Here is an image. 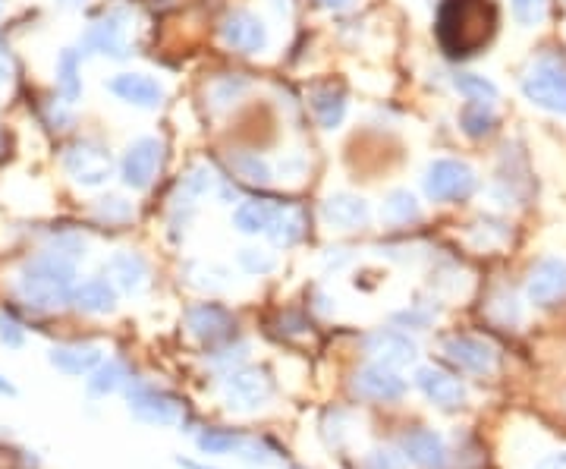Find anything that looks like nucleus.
Returning <instances> with one entry per match:
<instances>
[{
	"mask_svg": "<svg viewBox=\"0 0 566 469\" xmlns=\"http://www.w3.org/2000/svg\"><path fill=\"white\" fill-rule=\"evenodd\" d=\"M76 287V262L57 252H41L16 274V296L32 312H57L70 303Z\"/></svg>",
	"mask_w": 566,
	"mask_h": 469,
	"instance_id": "nucleus-1",
	"label": "nucleus"
},
{
	"mask_svg": "<svg viewBox=\"0 0 566 469\" xmlns=\"http://www.w3.org/2000/svg\"><path fill=\"white\" fill-rule=\"evenodd\" d=\"M497 26L491 0H444L438 10V38L450 57L482 51Z\"/></svg>",
	"mask_w": 566,
	"mask_h": 469,
	"instance_id": "nucleus-2",
	"label": "nucleus"
},
{
	"mask_svg": "<svg viewBox=\"0 0 566 469\" xmlns=\"http://www.w3.org/2000/svg\"><path fill=\"white\" fill-rule=\"evenodd\" d=\"M123 391H126V410L142 425H155V429L183 425L186 407H183V400L173 397L170 391L151 385V381H142V378H129Z\"/></svg>",
	"mask_w": 566,
	"mask_h": 469,
	"instance_id": "nucleus-3",
	"label": "nucleus"
},
{
	"mask_svg": "<svg viewBox=\"0 0 566 469\" xmlns=\"http://www.w3.org/2000/svg\"><path fill=\"white\" fill-rule=\"evenodd\" d=\"M217 391H221V400L224 407L230 413H258L265 410L277 385L274 378L258 369V366H236L230 372L221 375V385H217Z\"/></svg>",
	"mask_w": 566,
	"mask_h": 469,
	"instance_id": "nucleus-4",
	"label": "nucleus"
},
{
	"mask_svg": "<svg viewBox=\"0 0 566 469\" xmlns=\"http://www.w3.org/2000/svg\"><path fill=\"white\" fill-rule=\"evenodd\" d=\"M63 170L82 189H98L114 177V158L98 142H76L63 152Z\"/></svg>",
	"mask_w": 566,
	"mask_h": 469,
	"instance_id": "nucleus-5",
	"label": "nucleus"
},
{
	"mask_svg": "<svg viewBox=\"0 0 566 469\" xmlns=\"http://www.w3.org/2000/svg\"><path fill=\"white\" fill-rule=\"evenodd\" d=\"M475 189V174L472 167L453 158H438L431 161L425 170V196L434 202H456L469 199Z\"/></svg>",
	"mask_w": 566,
	"mask_h": 469,
	"instance_id": "nucleus-6",
	"label": "nucleus"
},
{
	"mask_svg": "<svg viewBox=\"0 0 566 469\" xmlns=\"http://www.w3.org/2000/svg\"><path fill=\"white\" fill-rule=\"evenodd\" d=\"M409 385L400 369L384 366V362H365L353 375V394L365 403H400Z\"/></svg>",
	"mask_w": 566,
	"mask_h": 469,
	"instance_id": "nucleus-7",
	"label": "nucleus"
},
{
	"mask_svg": "<svg viewBox=\"0 0 566 469\" xmlns=\"http://www.w3.org/2000/svg\"><path fill=\"white\" fill-rule=\"evenodd\" d=\"M522 92L535 104L551 114H566V70L554 60H541L522 79Z\"/></svg>",
	"mask_w": 566,
	"mask_h": 469,
	"instance_id": "nucleus-8",
	"label": "nucleus"
},
{
	"mask_svg": "<svg viewBox=\"0 0 566 469\" xmlns=\"http://www.w3.org/2000/svg\"><path fill=\"white\" fill-rule=\"evenodd\" d=\"M161 158H164V145L155 136L133 139L126 145L123 161H120V180L129 189H148L161 170Z\"/></svg>",
	"mask_w": 566,
	"mask_h": 469,
	"instance_id": "nucleus-9",
	"label": "nucleus"
},
{
	"mask_svg": "<svg viewBox=\"0 0 566 469\" xmlns=\"http://www.w3.org/2000/svg\"><path fill=\"white\" fill-rule=\"evenodd\" d=\"M441 350L456 369H463L469 375H491L497 369V359H500L494 344H488L485 337H472V334L444 337Z\"/></svg>",
	"mask_w": 566,
	"mask_h": 469,
	"instance_id": "nucleus-10",
	"label": "nucleus"
},
{
	"mask_svg": "<svg viewBox=\"0 0 566 469\" xmlns=\"http://www.w3.org/2000/svg\"><path fill=\"white\" fill-rule=\"evenodd\" d=\"M82 54H98L111 60L129 57V38H126V19L120 13H107L82 32L79 38Z\"/></svg>",
	"mask_w": 566,
	"mask_h": 469,
	"instance_id": "nucleus-11",
	"label": "nucleus"
},
{
	"mask_svg": "<svg viewBox=\"0 0 566 469\" xmlns=\"http://www.w3.org/2000/svg\"><path fill=\"white\" fill-rule=\"evenodd\" d=\"M416 388L419 394L431 403V407H438L444 413H456L466 407V385L456 375L438 369V366H419L416 369Z\"/></svg>",
	"mask_w": 566,
	"mask_h": 469,
	"instance_id": "nucleus-12",
	"label": "nucleus"
},
{
	"mask_svg": "<svg viewBox=\"0 0 566 469\" xmlns=\"http://www.w3.org/2000/svg\"><path fill=\"white\" fill-rule=\"evenodd\" d=\"M362 350L372 356L375 362H384V366H412L419 359V344L412 340L406 331L400 328H375L362 337Z\"/></svg>",
	"mask_w": 566,
	"mask_h": 469,
	"instance_id": "nucleus-13",
	"label": "nucleus"
},
{
	"mask_svg": "<svg viewBox=\"0 0 566 469\" xmlns=\"http://www.w3.org/2000/svg\"><path fill=\"white\" fill-rule=\"evenodd\" d=\"M221 41L230 51H239V54H261L271 45V35H268V26L261 23L255 13L233 10L221 23Z\"/></svg>",
	"mask_w": 566,
	"mask_h": 469,
	"instance_id": "nucleus-14",
	"label": "nucleus"
},
{
	"mask_svg": "<svg viewBox=\"0 0 566 469\" xmlns=\"http://www.w3.org/2000/svg\"><path fill=\"white\" fill-rule=\"evenodd\" d=\"M233 315L221 306V303H199L186 312V328L189 334L205 347H217L227 344L233 337Z\"/></svg>",
	"mask_w": 566,
	"mask_h": 469,
	"instance_id": "nucleus-15",
	"label": "nucleus"
},
{
	"mask_svg": "<svg viewBox=\"0 0 566 469\" xmlns=\"http://www.w3.org/2000/svg\"><path fill=\"white\" fill-rule=\"evenodd\" d=\"M400 451L406 454V460H409L412 466H419V469H444L447 460H450V451H447L444 435L434 432V429H425V425L403 432Z\"/></svg>",
	"mask_w": 566,
	"mask_h": 469,
	"instance_id": "nucleus-16",
	"label": "nucleus"
},
{
	"mask_svg": "<svg viewBox=\"0 0 566 469\" xmlns=\"http://www.w3.org/2000/svg\"><path fill=\"white\" fill-rule=\"evenodd\" d=\"M104 274L107 281L117 287V293H126V296H142L148 290V277H151L148 262L139 252H129V249L114 252L111 259L104 262Z\"/></svg>",
	"mask_w": 566,
	"mask_h": 469,
	"instance_id": "nucleus-17",
	"label": "nucleus"
},
{
	"mask_svg": "<svg viewBox=\"0 0 566 469\" xmlns=\"http://www.w3.org/2000/svg\"><path fill=\"white\" fill-rule=\"evenodd\" d=\"M107 92L120 98L123 104H133V108L142 111H155L164 101V85L145 73H117L107 82Z\"/></svg>",
	"mask_w": 566,
	"mask_h": 469,
	"instance_id": "nucleus-18",
	"label": "nucleus"
},
{
	"mask_svg": "<svg viewBox=\"0 0 566 469\" xmlns=\"http://www.w3.org/2000/svg\"><path fill=\"white\" fill-rule=\"evenodd\" d=\"M321 221L334 230H359L372 221V205L353 193H334L321 202Z\"/></svg>",
	"mask_w": 566,
	"mask_h": 469,
	"instance_id": "nucleus-19",
	"label": "nucleus"
},
{
	"mask_svg": "<svg viewBox=\"0 0 566 469\" xmlns=\"http://www.w3.org/2000/svg\"><path fill=\"white\" fill-rule=\"evenodd\" d=\"M529 300L535 306H551L560 296H566V262L551 255V259H541L532 274H529Z\"/></svg>",
	"mask_w": 566,
	"mask_h": 469,
	"instance_id": "nucleus-20",
	"label": "nucleus"
},
{
	"mask_svg": "<svg viewBox=\"0 0 566 469\" xmlns=\"http://www.w3.org/2000/svg\"><path fill=\"white\" fill-rule=\"evenodd\" d=\"M104 350L98 344H57L48 350V362L63 375H89L101 366Z\"/></svg>",
	"mask_w": 566,
	"mask_h": 469,
	"instance_id": "nucleus-21",
	"label": "nucleus"
},
{
	"mask_svg": "<svg viewBox=\"0 0 566 469\" xmlns=\"http://www.w3.org/2000/svg\"><path fill=\"white\" fill-rule=\"evenodd\" d=\"M70 303L82 315H111L117 309V287L107 277H89L73 287Z\"/></svg>",
	"mask_w": 566,
	"mask_h": 469,
	"instance_id": "nucleus-22",
	"label": "nucleus"
},
{
	"mask_svg": "<svg viewBox=\"0 0 566 469\" xmlns=\"http://www.w3.org/2000/svg\"><path fill=\"white\" fill-rule=\"evenodd\" d=\"M54 82L57 92L67 104H76L82 98V51L63 48L54 63Z\"/></svg>",
	"mask_w": 566,
	"mask_h": 469,
	"instance_id": "nucleus-23",
	"label": "nucleus"
},
{
	"mask_svg": "<svg viewBox=\"0 0 566 469\" xmlns=\"http://www.w3.org/2000/svg\"><path fill=\"white\" fill-rule=\"evenodd\" d=\"M277 208H280V205L249 199V202H243V205H236V211H233V227H236L239 233H246V237H258V233H268V227H271L274 218H277Z\"/></svg>",
	"mask_w": 566,
	"mask_h": 469,
	"instance_id": "nucleus-24",
	"label": "nucleus"
},
{
	"mask_svg": "<svg viewBox=\"0 0 566 469\" xmlns=\"http://www.w3.org/2000/svg\"><path fill=\"white\" fill-rule=\"evenodd\" d=\"M186 284L202 293H224L233 287V271L221 262H189Z\"/></svg>",
	"mask_w": 566,
	"mask_h": 469,
	"instance_id": "nucleus-25",
	"label": "nucleus"
},
{
	"mask_svg": "<svg viewBox=\"0 0 566 469\" xmlns=\"http://www.w3.org/2000/svg\"><path fill=\"white\" fill-rule=\"evenodd\" d=\"M312 111L324 130H337L346 117V95L334 89V85H321V89L312 92Z\"/></svg>",
	"mask_w": 566,
	"mask_h": 469,
	"instance_id": "nucleus-26",
	"label": "nucleus"
},
{
	"mask_svg": "<svg viewBox=\"0 0 566 469\" xmlns=\"http://www.w3.org/2000/svg\"><path fill=\"white\" fill-rule=\"evenodd\" d=\"M129 381V369L126 362L120 359H101V366L95 372H89V394L92 397H107V394H117L126 388Z\"/></svg>",
	"mask_w": 566,
	"mask_h": 469,
	"instance_id": "nucleus-27",
	"label": "nucleus"
},
{
	"mask_svg": "<svg viewBox=\"0 0 566 469\" xmlns=\"http://www.w3.org/2000/svg\"><path fill=\"white\" fill-rule=\"evenodd\" d=\"M243 441H246V435L236 429H202L195 435V447L208 457H233V454H239Z\"/></svg>",
	"mask_w": 566,
	"mask_h": 469,
	"instance_id": "nucleus-28",
	"label": "nucleus"
},
{
	"mask_svg": "<svg viewBox=\"0 0 566 469\" xmlns=\"http://www.w3.org/2000/svg\"><path fill=\"white\" fill-rule=\"evenodd\" d=\"M381 218L387 224H412L422 218V205L416 202V196H412L409 189H394V193H387L381 205Z\"/></svg>",
	"mask_w": 566,
	"mask_h": 469,
	"instance_id": "nucleus-29",
	"label": "nucleus"
},
{
	"mask_svg": "<svg viewBox=\"0 0 566 469\" xmlns=\"http://www.w3.org/2000/svg\"><path fill=\"white\" fill-rule=\"evenodd\" d=\"M302 215L296 208H277V218H274V224L268 227V237H271V243L274 246H283V249H290V246H296L299 240H302Z\"/></svg>",
	"mask_w": 566,
	"mask_h": 469,
	"instance_id": "nucleus-30",
	"label": "nucleus"
},
{
	"mask_svg": "<svg viewBox=\"0 0 566 469\" xmlns=\"http://www.w3.org/2000/svg\"><path fill=\"white\" fill-rule=\"evenodd\" d=\"M214 186H217V177H214V170H211L208 164L192 167L189 174L183 177V183H180V199H177V205L192 208L195 199H205L208 193H214Z\"/></svg>",
	"mask_w": 566,
	"mask_h": 469,
	"instance_id": "nucleus-31",
	"label": "nucleus"
},
{
	"mask_svg": "<svg viewBox=\"0 0 566 469\" xmlns=\"http://www.w3.org/2000/svg\"><path fill=\"white\" fill-rule=\"evenodd\" d=\"M460 126H463V133L472 136V139H482L491 133V126H494V111H491V104H478V101H469L463 114H460Z\"/></svg>",
	"mask_w": 566,
	"mask_h": 469,
	"instance_id": "nucleus-32",
	"label": "nucleus"
},
{
	"mask_svg": "<svg viewBox=\"0 0 566 469\" xmlns=\"http://www.w3.org/2000/svg\"><path fill=\"white\" fill-rule=\"evenodd\" d=\"M456 92H460L466 101H478V104H491L497 101V85L485 76H475V73H460L453 79Z\"/></svg>",
	"mask_w": 566,
	"mask_h": 469,
	"instance_id": "nucleus-33",
	"label": "nucleus"
},
{
	"mask_svg": "<svg viewBox=\"0 0 566 469\" xmlns=\"http://www.w3.org/2000/svg\"><path fill=\"white\" fill-rule=\"evenodd\" d=\"M236 265L243 268L246 274H255V277H265L271 271H277V255L261 249V246H246L236 252Z\"/></svg>",
	"mask_w": 566,
	"mask_h": 469,
	"instance_id": "nucleus-34",
	"label": "nucleus"
},
{
	"mask_svg": "<svg viewBox=\"0 0 566 469\" xmlns=\"http://www.w3.org/2000/svg\"><path fill=\"white\" fill-rule=\"evenodd\" d=\"M233 170L243 180H249V183H258V186H265V183H271V164L265 161V158H258V155H252V152H239V155H233Z\"/></svg>",
	"mask_w": 566,
	"mask_h": 469,
	"instance_id": "nucleus-35",
	"label": "nucleus"
},
{
	"mask_svg": "<svg viewBox=\"0 0 566 469\" xmlns=\"http://www.w3.org/2000/svg\"><path fill=\"white\" fill-rule=\"evenodd\" d=\"M133 215H136L133 202H126L123 196H104L95 205V218L104 224H126V221H133Z\"/></svg>",
	"mask_w": 566,
	"mask_h": 469,
	"instance_id": "nucleus-36",
	"label": "nucleus"
},
{
	"mask_svg": "<svg viewBox=\"0 0 566 469\" xmlns=\"http://www.w3.org/2000/svg\"><path fill=\"white\" fill-rule=\"evenodd\" d=\"M362 469H409V460L400 447L381 444V447H372V451L362 457Z\"/></svg>",
	"mask_w": 566,
	"mask_h": 469,
	"instance_id": "nucleus-37",
	"label": "nucleus"
},
{
	"mask_svg": "<svg viewBox=\"0 0 566 469\" xmlns=\"http://www.w3.org/2000/svg\"><path fill=\"white\" fill-rule=\"evenodd\" d=\"M243 463H249V466H258V469H265V466H271V463H277V451L268 444V441H261V438H249L246 435V441H243V447H239V454H236Z\"/></svg>",
	"mask_w": 566,
	"mask_h": 469,
	"instance_id": "nucleus-38",
	"label": "nucleus"
},
{
	"mask_svg": "<svg viewBox=\"0 0 566 469\" xmlns=\"http://www.w3.org/2000/svg\"><path fill=\"white\" fill-rule=\"evenodd\" d=\"M510 7H513L516 23L538 26L544 19V13H548V0H510Z\"/></svg>",
	"mask_w": 566,
	"mask_h": 469,
	"instance_id": "nucleus-39",
	"label": "nucleus"
},
{
	"mask_svg": "<svg viewBox=\"0 0 566 469\" xmlns=\"http://www.w3.org/2000/svg\"><path fill=\"white\" fill-rule=\"evenodd\" d=\"M321 435L328 444L340 447L343 444V435H346V413L343 410H328L321 416Z\"/></svg>",
	"mask_w": 566,
	"mask_h": 469,
	"instance_id": "nucleus-40",
	"label": "nucleus"
},
{
	"mask_svg": "<svg viewBox=\"0 0 566 469\" xmlns=\"http://www.w3.org/2000/svg\"><path fill=\"white\" fill-rule=\"evenodd\" d=\"M0 344H4L7 350H19L26 344V331L19 328L16 318H10L4 312H0Z\"/></svg>",
	"mask_w": 566,
	"mask_h": 469,
	"instance_id": "nucleus-41",
	"label": "nucleus"
},
{
	"mask_svg": "<svg viewBox=\"0 0 566 469\" xmlns=\"http://www.w3.org/2000/svg\"><path fill=\"white\" fill-rule=\"evenodd\" d=\"M394 322L403 325V328H428L434 322V312L431 309H406V312H397Z\"/></svg>",
	"mask_w": 566,
	"mask_h": 469,
	"instance_id": "nucleus-42",
	"label": "nucleus"
},
{
	"mask_svg": "<svg viewBox=\"0 0 566 469\" xmlns=\"http://www.w3.org/2000/svg\"><path fill=\"white\" fill-rule=\"evenodd\" d=\"M243 92H246V82H243V79H224V82L214 85L211 95H214L217 104H230V101H236Z\"/></svg>",
	"mask_w": 566,
	"mask_h": 469,
	"instance_id": "nucleus-43",
	"label": "nucleus"
},
{
	"mask_svg": "<svg viewBox=\"0 0 566 469\" xmlns=\"http://www.w3.org/2000/svg\"><path fill=\"white\" fill-rule=\"evenodd\" d=\"M246 353H249V344H246V340H243V344H236V347H230V350H224V353H217V356H214L211 362H214L217 369L230 372V369H236L239 362L246 359Z\"/></svg>",
	"mask_w": 566,
	"mask_h": 469,
	"instance_id": "nucleus-44",
	"label": "nucleus"
},
{
	"mask_svg": "<svg viewBox=\"0 0 566 469\" xmlns=\"http://www.w3.org/2000/svg\"><path fill=\"white\" fill-rule=\"evenodd\" d=\"M63 104H67V101H57V104H51V108H48V123L54 126V130H67V126L73 123V114L63 108Z\"/></svg>",
	"mask_w": 566,
	"mask_h": 469,
	"instance_id": "nucleus-45",
	"label": "nucleus"
},
{
	"mask_svg": "<svg viewBox=\"0 0 566 469\" xmlns=\"http://www.w3.org/2000/svg\"><path fill=\"white\" fill-rule=\"evenodd\" d=\"M13 76V57H10V48L4 45V38H0V85L10 82Z\"/></svg>",
	"mask_w": 566,
	"mask_h": 469,
	"instance_id": "nucleus-46",
	"label": "nucleus"
},
{
	"mask_svg": "<svg viewBox=\"0 0 566 469\" xmlns=\"http://www.w3.org/2000/svg\"><path fill=\"white\" fill-rule=\"evenodd\" d=\"M532 469H566V451H554V454H544Z\"/></svg>",
	"mask_w": 566,
	"mask_h": 469,
	"instance_id": "nucleus-47",
	"label": "nucleus"
},
{
	"mask_svg": "<svg viewBox=\"0 0 566 469\" xmlns=\"http://www.w3.org/2000/svg\"><path fill=\"white\" fill-rule=\"evenodd\" d=\"M346 262V249H328V259H324V265L328 268H340Z\"/></svg>",
	"mask_w": 566,
	"mask_h": 469,
	"instance_id": "nucleus-48",
	"label": "nucleus"
},
{
	"mask_svg": "<svg viewBox=\"0 0 566 469\" xmlns=\"http://www.w3.org/2000/svg\"><path fill=\"white\" fill-rule=\"evenodd\" d=\"M54 4H57L60 10H82L85 4H89V0H54Z\"/></svg>",
	"mask_w": 566,
	"mask_h": 469,
	"instance_id": "nucleus-49",
	"label": "nucleus"
},
{
	"mask_svg": "<svg viewBox=\"0 0 566 469\" xmlns=\"http://www.w3.org/2000/svg\"><path fill=\"white\" fill-rule=\"evenodd\" d=\"M318 4L328 10H346V7H353V0H318Z\"/></svg>",
	"mask_w": 566,
	"mask_h": 469,
	"instance_id": "nucleus-50",
	"label": "nucleus"
},
{
	"mask_svg": "<svg viewBox=\"0 0 566 469\" xmlns=\"http://www.w3.org/2000/svg\"><path fill=\"white\" fill-rule=\"evenodd\" d=\"M177 463H180L183 469H221V466H208V463H199V460H183V457H180Z\"/></svg>",
	"mask_w": 566,
	"mask_h": 469,
	"instance_id": "nucleus-51",
	"label": "nucleus"
},
{
	"mask_svg": "<svg viewBox=\"0 0 566 469\" xmlns=\"http://www.w3.org/2000/svg\"><path fill=\"white\" fill-rule=\"evenodd\" d=\"M271 4H274L277 16H290V10H293V4H290V0H271Z\"/></svg>",
	"mask_w": 566,
	"mask_h": 469,
	"instance_id": "nucleus-52",
	"label": "nucleus"
},
{
	"mask_svg": "<svg viewBox=\"0 0 566 469\" xmlns=\"http://www.w3.org/2000/svg\"><path fill=\"white\" fill-rule=\"evenodd\" d=\"M0 394H4V397H16V388L10 385L4 375H0Z\"/></svg>",
	"mask_w": 566,
	"mask_h": 469,
	"instance_id": "nucleus-53",
	"label": "nucleus"
},
{
	"mask_svg": "<svg viewBox=\"0 0 566 469\" xmlns=\"http://www.w3.org/2000/svg\"><path fill=\"white\" fill-rule=\"evenodd\" d=\"M0 10H4V0H0Z\"/></svg>",
	"mask_w": 566,
	"mask_h": 469,
	"instance_id": "nucleus-54",
	"label": "nucleus"
},
{
	"mask_svg": "<svg viewBox=\"0 0 566 469\" xmlns=\"http://www.w3.org/2000/svg\"><path fill=\"white\" fill-rule=\"evenodd\" d=\"M290 469H299V466H290Z\"/></svg>",
	"mask_w": 566,
	"mask_h": 469,
	"instance_id": "nucleus-55",
	"label": "nucleus"
}]
</instances>
